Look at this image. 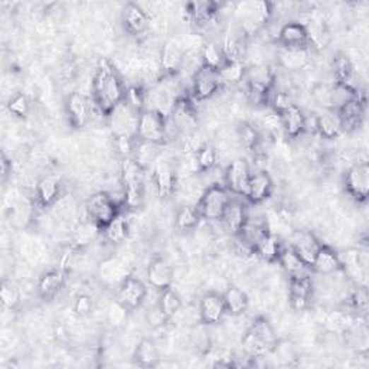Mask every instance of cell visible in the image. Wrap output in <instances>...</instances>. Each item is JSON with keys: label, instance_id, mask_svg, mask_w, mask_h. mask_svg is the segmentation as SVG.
I'll return each mask as SVG.
<instances>
[{"label": "cell", "instance_id": "cell-7", "mask_svg": "<svg viewBox=\"0 0 369 369\" xmlns=\"http://www.w3.org/2000/svg\"><path fill=\"white\" fill-rule=\"evenodd\" d=\"M139 116L140 112H137V110L131 107L126 100L120 102L107 117L115 137L116 136L136 137Z\"/></svg>", "mask_w": 369, "mask_h": 369}, {"label": "cell", "instance_id": "cell-28", "mask_svg": "<svg viewBox=\"0 0 369 369\" xmlns=\"http://www.w3.org/2000/svg\"><path fill=\"white\" fill-rule=\"evenodd\" d=\"M310 62V49L306 48H281L279 52V65L288 71L298 72Z\"/></svg>", "mask_w": 369, "mask_h": 369}, {"label": "cell", "instance_id": "cell-33", "mask_svg": "<svg viewBox=\"0 0 369 369\" xmlns=\"http://www.w3.org/2000/svg\"><path fill=\"white\" fill-rule=\"evenodd\" d=\"M223 298H224L227 313L234 317L242 316L250 306V299L247 296V293L237 286H230L223 294Z\"/></svg>", "mask_w": 369, "mask_h": 369}, {"label": "cell", "instance_id": "cell-23", "mask_svg": "<svg viewBox=\"0 0 369 369\" xmlns=\"http://www.w3.org/2000/svg\"><path fill=\"white\" fill-rule=\"evenodd\" d=\"M147 281L156 290H163L172 286L173 267L162 257H156L147 267Z\"/></svg>", "mask_w": 369, "mask_h": 369}, {"label": "cell", "instance_id": "cell-19", "mask_svg": "<svg viewBox=\"0 0 369 369\" xmlns=\"http://www.w3.org/2000/svg\"><path fill=\"white\" fill-rule=\"evenodd\" d=\"M159 61L163 77H176L184 62V51L176 41H166L160 49Z\"/></svg>", "mask_w": 369, "mask_h": 369}, {"label": "cell", "instance_id": "cell-21", "mask_svg": "<svg viewBox=\"0 0 369 369\" xmlns=\"http://www.w3.org/2000/svg\"><path fill=\"white\" fill-rule=\"evenodd\" d=\"M247 218H248V211H247L245 204L240 199L231 198V201L228 202V205L223 213V218H221V223H223L224 228L231 235L237 237L241 233Z\"/></svg>", "mask_w": 369, "mask_h": 369}, {"label": "cell", "instance_id": "cell-20", "mask_svg": "<svg viewBox=\"0 0 369 369\" xmlns=\"http://www.w3.org/2000/svg\"><path fill=\"white\" fill-rule=\"evenodd\" d=\"M288 245L298 252V255L302 258L303 263L310 269L322 244L319 242V240L316 238V235L313 233L298 231V233H294V235L291 237V242Z\"/></svg>", "mask_w": 369, "mask_h": 369}, {"label": "cell", "instance_id": "cell-13", "mask_svg": "<svg viewBox=\"0 0 369 369\" xmlns=\"http://www.w3.org/2000/svg\"><path fill=\"white\" fill-rule=\"evenodd\" d=\"M221 86L223 84H221L218 71L201 65L192 77V97L198 101H205L213 97Z\"/></svg>", "mask_w": 369, "mask_h": 369}, {"label": "cell", "instance_id": "cell-46", "mask_svg": "<svg viewBox=\"0 0 369 369\" xmlns=\"http://www.w3.org/2000/svg\"><path fill=\"white\" fill-rule=\"evenodd\" d=\"M98 233H101V230L93 223L91 219H88L86 223L80 224L76 228V231H74V244H76L78 248H84L95 240Z\"/></svg>", "mask_w": 369, "mask_h": 369}, {"label": "cell", "instance_id": "cell-17", "mask_svg": "<svg viewBox=\"0 0 369 369\" xmlns=\"http://www.w3.org/2000/svg\"><path fill=\"white\" fill-rule=\"evenodd\" d=\"M176 169L168 160H156L153 169V183L158 195L162 199H168L173 195L176 188Z\"/></svg>", "mask_w": 369, "mask_h": 369}, {"label": "cell", "instance_id": "cell-55", "mask_svg": "<svg viewBox=\"0 0 369 369\" xmlns=\"http://www.w3.org/2000/svg\"><path fill=\"white\" fill-rule=\"evenodd\" d=\"M240 139L247 149H255V146L260 141L262 136L257 127L252 124H242L240 129Z\"/></svg>", "mask_w": 369, "mask_h": 369}, {"label": "cell", "instance_id": "cell-54", "mask_svg": "<svg viewBox=\"0 0 369 369\" xmlns=\"http://www.w3.org/2000/svg\"><path fill=\"white\" fill-rule=\"evenodd\" d=\"M8 110H9L11 115H13L16 117H20V119L26 117L29 115V110H30L29 98L23 93L15 94L8 102Z\"/></svg>", "mask_w": 369, "mask_h": 369}, {"label": "cell", "instance_id": "cell-30", "mask_svg": "<svg viewBox=\"0 0 369 369\" xmlns=\"http://www.w3.org/2000/svg\"><path fill=\"white\" fill-rule=\"evenodd\" d=\"M64 286H65V273L61 269H55L41 276L36 288H38V293L42 299L49 300L57 296L58 291H61Z\"/></svg>", "mask_w": 369, "mask_h": 369}, {"label": "cell", "instance_id": "cell-29", "mask_svg": "<svg viewBox=\"0 0 369 369\" xmlns=\"http://www.w3.org/2000/svg\"><path fill=\"white\" fill-rule=\"evenodd\" d=\"M317 133L327 140L338 139L344 133L342 120L336 110L324 108L320 115H317Z\"/></svg>", "mask_w": 369, "mask_h": 369}, {"label": "cell", "instance_id": "cell-36", "mask_svg": "<svg viewBox=\"0 0 369 369\" xmlns=\"http://www.w3.org/2000/svg\"><path fill=\"white\" fill-rule=\"evenodd\" d=\"M160 144L149 143V141H141L136 139V146L133 152V159L144 169L147 170L153 163H156L159 153H160Z\"/></svg>", "mask_w": 369, "mask_h": 369}, {"label": "cell", "instance_id": "cell-44", "mask_svg": "<svg viewBox=\"0 0 369 369\" xmlns=\"http://www.w3.org/2000/svg\"><path fill=\"white\" fill-rule=\"evenodd\" d=\"M188 16L198 25H205L212 20L216 13V5L212 2H194L187 5Z\"/></svg>", "mask_w": 369, "mask_h": 369}, {"label": "cell", "instance_id": "cell-34", "mask_svg": "<svg viewBox=\"0 0 369 369\" xmlns=\"http://www.w3.org/2000/svg\"><path fill=\"white\" fill-rule=\"evenodd\" d=\"M277 263L283 267V270L291 277V276H299L308 273L309 267L303 263L302 258L298 255L290 245H283Z\"/></svg>", "mask_w": 369, "mask_h": 369}, {"label": "cell", "instance_id": "cell-6", "mask_svg": "<svg viewBox=\"0 0 369 369\" xmlns=\"http://www.w3.org/2000/svg\"><path fill=\"white\" fill-rule=\"evenodd\" d=\"M136 139L141 141L160 144V146L166 143L168 137H166L165 119L156 112H153V110L149 108L141 110L139 116Z\"/></svg>", "mask_w": 369, "mask_h": 369}, {"label": "cell", "instance_id": "cell-9", "mask_svg": "<svg viewBox=\"0 0 369 369\" xmlns=\"http://www.w3.org/2000/svg\"><path fill=\"white\" fill-rule=\"evenodd\" d=\"M146 298V284L134 276H127L116 288V300L120 305H123L129 312H133L137 308H140Z\"/></svg>", "mask_w": 369, "mask_h": 369}, {"label": "cell", "instance_id": "cell-32", "mask_svg": "<svg viewBox=\"0 0 369 369\" xmlns=\"http://www.w3.org/2000/svg\"><path fill=\"white\" fill-rule=\"evenodd\" d=\"M98 273L104 283L116 284V286H119L127 276H130L127 271V266L116 257L105 258V260L100 264Z\"/></svg>", "mask_w": 369, "mask_h": 369}, {"label": "cell", "instance_id": "cell-22", "mask_svg": "<svg viewBox=\"0 0 369 369\" xmlns=\"http://www.w3.org/2000/svg\"><path fill=\"white\" fill-rule=\"evenodd\" d=\"M310 269L320 276H330V274L339 273V271H342L341 255L334 248L322 244Z\"/></svg>", "mask_w": 369, "mask_h": 369}, {"label": "cell", "instance_id": "cell-42", "mask_svg": "<svg viewBox=\"0 0 369 369\" xmlns=\"http://www.w3.org/2000/svg\"><path fill=\"white\" fill-rule=\"evenodd\" d=\"M158 306L160 308V310L163 312V315L168 319H172L179 312V309L182 308V299L177 294V291L170 286L168 288L160 290Z\"/></svg>", "mask_w": 369, "mask_h": 369}, {"label": "cell", "instance_id": "cell-43", "mask_svg": "<svg viewBox=\"0 0 369 369\" xmlns=\"http://www.w3.org/2000/svg\"><path fill=\"white\" fill-rule=\"evenodd\" d=\"M201 219L202 218H201L197 206L184 205L177 211L176 218H175V224H176V228L180 231H192L194 228L198 227Z\"/></svg>", "mask_w": 369, "mask_h": 369}, {"label": "cell", "instance_id": "cell-41", "mask_svg": "<svg viewBox=\"0 0 369 369\" xmlns=\"http://www.w3.org/2000/svg\"><path fill=\"white\" fill-rule=\"evenodd\" d=\"M201 61L202 66H206L213 71H219L227 64L223 48L216 42H208L204 45L201 52Z\"/></svg>", "mask_w": 369, "mask_h": 369}, {"label": "cell", "instance_id": "cell-12", "mask_svg": "<svg viewBox=\"0 0 369 369\" xmlns=\"http://www.w3.org/2000/svg\"><path fill=\"white\" fill-rule=\"evenodd\" d=\"M168 119L173 123L179 136L187 137L197 131V112L188 98L179 97L172 115Z\"/></svg>", "mask_w": 369, "mask_h": 369}, {"label": "cell", "instance_id": "cell-60", "mask_svg": "<svg viewBox=\"0 0 369 369\" xmlns=\"http://www.w3.org/2000/svg\"><path fill=\"white\" fill-rule=\"evenodd\" d=\"M303 133L315 134L317 133V115L315 113H305V123H303Z\"/></svg>", "mask_w": 369, "mask_h": 369}, {"label": "cell", "instance_id": "cell-49", "mask_svg": "<svg viewBox=\"0 0 369 369\" xmlns=\"http://www.w3.org/2000/svg\"><path fill=\"white\" fill-rule=\"evenodd\" d=\"M195 158L199 168V173H208L216 166V160H218L216 151L208 143H205L195 153Z\"/></svg>", "mask_w": 369, "mask_h": 369}, {"label": "cell", "instance_id": "cell-53", "mask_svg": "<svg viewBox=\"0 0 369 369\" xmlns=\"http://www.w3.org/2000/svg\"><path fill=\"white\" fill-rule=\"evenodd\" d=\"M310 23V26H306L310 47L313 45L315 48H324V45L327 44V32L324 25L319 20H313Z\"/></svg>", "mask_w": 369, "mask_h": 369}, {"label": "cell", "instance_id": "cell-57", "mask_svg": "<svg viewBox=\"0 0 369 369\" xmlns=\"http://www.w3.org/2000/svg\"><path fill=\"white\" fill-rule=\"evenodd\" d=\"M93 309H94L93 299L87 296V294H80V296L76 298V302H74V312H76L77 316L86 317L91 315Z\"/></svg>", "mask_w": 369, "mask_h": 369}, {"label": "cell", "instance_id": "cell-38", "mask_svg": "<svg viewBox=\"0 0 369 369\" xmlns=\"http://www.w3.org/2000/svg\"><path fill=\"white\" fill-rule=\"evenodd\" d=\"M129 231H130L129 221L122 212L102 230L105 241L115 245L124 242L126 238L129 237Z\"/></svg>", "mask_w": 369, "mask_h": 369}, {"label": "cell", "instance_id": "cell-47", "mask_svg": "<svg viewBox=\"0 0 369 369\" xmlns=\"http://www.w3.org/2000/svg\"><path fill=\"white\" fill-rule=\"evenodd\" d=\"M227 62H242V57L245 54V47L242 41L234 35H228L221 45Z\"/></svg>", "mask_w": 369, "mask_h": 369}, {"label": "cell", "instance_id": "cell-16", "mask_svg": "<svg viewBox=\"0 0 369 369\" xmlns=\"http://www.w3.org/2000/svg\"><path fill=\"white\" fill-rule=\"evenodd\" d=\"M281 48H306L310 49V41L306 25L300 22H288L281 26L277 35Z\"/></svg>", "mask_w": 369, "mask_h": 369}, {"label": "cell", "instance_id": "cell-2", "mask_svg": "<svg viewBox=\"0 0 369 369\" xmlns=\"http://www.w3.org/2000/svg\"><path fill=\"white\" fill-rule=\"evenodd\" d=\"M144 169L133 159L124 158L120 163V180L124 192V205L139 209L144 201Z\"/></svg>", "mask_w": 369, "mask_h": 369}, {"label": "cell", "instance_id": "cell-5", "mask_svg": "<svg viewBox=\"0 0 369 369\" xmlns=\"http://www.w3.org/2000/svg\"><path fill=\"white\" fill-rule=\"evenodd\" d=\"M88 219L102 231L120 213V206L107 192H98L90 197L86 205Z\"/></svg>", "mask_w": 369, "mask_h": 369}, {"label": "cell", "instance_id": "cell-52", "mask_svg": "<svg viewBox=\"0 0 369 369\" xmlns=\"http://www.w3.org/2000/svg\"><path fill=\"white\" fill-rule=\"evenodd\" d=\"M258 124H260V127L269 134H274V133L283 130L281 117L277 112H274L271 107H269L262 113V119H260V123H258Z\"/></svg>", "mask_w": 369, "mask_h": 369}, {"label": "cell", "instance_id": "cell-61", "mask_svg": "<svg viewBox=\"0 0 369 369\" xmlns=\"http://www.w3.org/2000/svg\"><path fill=\"white\" fill-rule=\"evenodd\" d=\"M0 175H2V180H6L8 176L12 173V163L9 162V159L6 158V155H2V160H0Z\"/></svg>", "mask_w": 369, "mask_h": 369}, {"label": "cell", "instance_id": "cell-11", "mask_svg": "<svg viewBox=\"0 0 369 369\" xmlns=\"http://www.w3.org/2000/svg\"><path fill=\"white\" fill-rule=\"evenodd\" d=\"M288 300L290 306L294 312H305L310 306V300L313 296V281L312 277L305 273L299 276L290 277L288 286Z\"/></svg>", "mask_w": 369, "mask_h": 369}, {"label": "cell", "instance_id": "cell-56", "mask_svg": "<svg viewBox=\"0 0 369 369\" xmlns=\"http://www.w3.org/2000/svg\"><path fill=\"white\" fill-rule=\"evenodd\" d=\"M115 146H116L117 153L122 156V159L131 158L133 152H134V146H136V137L116 136L115 137Z\"/></svg>", "mask_w": 369, "mask_h": 369}, {"label": "cell", "instance_id": "cell-37", "mask_svg": "<svg viewBox=\"0 0 369 369\" xmlns=\"http://www.w3.org/2000/svg\"><path fill=\"white\" fill-rule=\"evenodd\" d=\"M281 248H283V244L280 242L279 237L270 231L260 242L255 245L254 254L267 263H276L279 260Z\"/></svg>", "mask_w": 369, "mask_h": 369}, {"label": "cell", "instance_id": "cell-14", "mask_svg": "<svg viewBox=\"0 0 369 369\" xmlns=\"http://www.w3.org/2000/svg\"><path fill=\"white\" fill-rule=\"evenodd\" d=\"M66 116L69 123L76 129H83L93 117V108L90 100L81 93H71L65 101Z\"/></svg>", "mask_w": 369, "mask_h": 369}, {"label": "cell", "instance_id": "cell-51", "mask_svg": "<svg viewBox=\"0 0 369 369\" xmlns=\"http://www.w3.org/2000/svg\"><path fill=\"white\" fill-rule=\"evenodd\" d=\"M313 100L324 108L335 110V87L319 84L313 88Z\"/></svg>", "mask_w": 369, "mask_h": 369}, {"label": "cell", "instance_id": "cell-39", "mask_svg": "<svg viewBox=\"0 0 369 369\" xmlns=\"http://www.w3.org/2000/svg\"><path fill=\"white\" fill-rule=\"evenodd\" d=\"M242 351L248 358H266L269 353L273 352V348H270L264 341H262L258 336H255L252 332L247 329V332L241 341Z\"/></svg>", "mask_w": 369, "mask_h": 369}, {"label": "cell", "instance_id": "cell-50", "mask_svg": "<svg viewBox=\"0 0 369 369\" xmlns=\"http://www.w3.org/2000/svg\"><path fill=\"white\" fill-rule=\"evenodd\" d=\"M129 313L130 312L123 305H120L117 300H115L107 308V322L116 329L123 327L127 323Z\"/></svg>", "mask_w": 369, "mask_h": 369}, {"label": "cell", "instance_id": "cell-26", "mask_svg": "<svg viewBox=\"0 0 369 369\" xmlns=\"http://www.w3.org/2000/svg\"><path fill=\"white\" fill-rule=\"evenodd\" d=\"M35 195L41 206H52L61 197V180L54 175L42 176L36 183Z\"/></svg>", "mask_w": 369, "mask_h": 369}, {"label": "cell", "instance_id": "cell-45", "mask_svg": "<svg viewBox=\"0 0 369 369\" xmlns=\"http://www.w3.org/2000/svg\"><path fill=\"white\" fill-rule=\"evenodd\" d=\"M245 66L242 62H227L218 71L221 84H237L245 78Z\"/></svg>", "mask_w": 369, "mask_h": 369}, {"label": "cell", "instance_id": "cell-15", "mask_svg": "<svg viewBox=\"0 0 369 369\" xmlns=\"http://www.w3.org/2000/svg\"><path fill=\"white\" fill-rule=\"evenodd\" d=\"M227 315L223 294L208 291L201 298L199 302V319L205 326H213L223 322Z\"/></svg>", "mask_w": 369, "mask_h": 369}, {"label": "cell", "instance_id": "cell-31", "mask_svg": "<svg viewBox=\"0 0 369 369\" xmlns=\"http://www.w3.org/2000/svg\"><path fill=\"white\" fill-rule=\"evenodd\" d=\"M281 117V127L286 136L290 139H298L303 134V123H305V113L300 107L293 104L283 113H280Z\"/></svg>", "mask_w": 369, "mask_h": 369}, {"label": "cell", "instance_id": "cell-35", "mask_svg": "<svg viewBox=\"0 0 369 369\" xmlns=\"http://www.w3.org/2000/svg\"><path fill=\"white\" fill-rule=\"evenodd\" d=\"M134 361L143 368H153L160 361L158 345L152 339H141L134 349Z\"/></svg>", "mask_w": 369, "mask_h": 369}, {"label": "cell", "instance_id": "cell-4", "mask_svg": "<svg viewBox=\"0 0 369 369\" xmlns=\"http://www.w3.org/2000/svg\"><path fill=\"white\" fill-rule=\"evenodd\" d=\"M235 13L241 22L242 30L252 35L270 20L273 5L269 2H242L237 5Z\"/></svg>", "mask_w": 369, "mask_h": 369}, {"label": "cell", "instance_id": "cell-25", "mask_svg": "<svg viewBox=\"0 0 369 369\" xmlns=\"http://www.w3.org/2000/svg\"><path fill=\"white\" fill-rule=\"evenodd\" d=\"M336 112L342 120V126H344V131H351L355 130L362 119H363V113H365V101L359 98V95L356 94L355 97H352L351 100H348L346 102H344L339 108H336Z\"/></svg>", "mask_w": 369, "mask_h": 369}, {"label": "cell", "instance_id": "cell-40", "mask_svg": "<svg viewBox=\"0 0 369 369\" xmlns=\"http://www.w3.org/2000/svg\"><path fill=\"white\" fill-rule=\"evenodd\" d=\"M250 332H252V334L255 336L260 338L262 341H264L270 348H276L279 339H277V335H276V330L273 327V324L263 316H258L252 320V323L250 324L248 327Z\"/></svg>", "mask_w": 369, "mask_h": 369}, {"label": "cell", "instance_id": "cell-8", "mask_svg": "<svg viewBox=\"0 0 369 369\" xmlns=\"http://www.w3.org/2000/svg\"><path fill=\"white\" fill-rule=\"evenodd\" d=\"M345 188L358 202H366L369 194V165L366 160L353 163L345 173Z\"/></svg>", "mask_w": 369, "mask_h": 369}, {"label": "cell", "instance_id": "cell-58", "mask_svg": "<svg viewBox=\"0 0 369 369\" xmlns=\"http://www.w3.org/2000/svg\"><path fill=\"white\" fill-rule=\"evenodd\" d=\"M351 303H352V308H353L355 312H358V313L366 312V308H368V291H366V287L358 286V288L352 293Z\"/></svg>", "mask_w": 369, "mask_h": 369}, {"label": "cell", "instance_id": "cell-1", "mask_svg": "<svg viewBox=\"0 0 369 369\" xmlns=\"http://www.w3.org/2000/svg\"><path fill=\"white\" fill-rule=\"evenodd\" d=\"M126 93L124 84L119 72L115 69V65L105 58L100 59L93 81L94 104L100 110V113L108 117V115L124 101Z\"/></svg>", "mask_w": 369, "mask_h": 369}, {"label": "cell", "instance_id": "cell-48", "mask_svg": "<svg viewBox=\"0 0 369 369\" xmlns=\"http://www.w3.org/2000/svg\"><path fill=\"white\" fill-rule=\"evenodd\" d=\"M0 299H2L4 308H6L9 310L16 309L20 303V299H22L19 287L9 280H4L2 288H0Z\"/></svg>", "mask_w": 369, "mask_h": 369}, {"label": "cell", "instance_id": "cell-10", "mask_svg": "<svg viewBox=\"0 0 369 369\" xmlns=\"http://www.w3.org/2000/svg\"><path fill=\"white\" fill-rule=\"evenodd\" d=\"M251 168L245 159H234L226 169L224 184L230 194L245 198L251 179Z\"/></svg>", "mask_w": 369, "mask_h": 369}, {"label": "cell", "instance_id": "cell-27", "mask_svg": "<svg viewBox=\"0 0 369 369\" xmlns=\"http://www.w3.org/2000/svg\"><path fill=\"white\" fill-rule=\"evenodd\" d=\"M123 25L130 35L139 36L149 29L151 20L139 5L127 4L123 9Z\"/></svg>", "mask_w": 369, "mask_h": 369}, {"label": "cell", "instance_id": "cell-59", "mask_svg": "<svg viewBox=\"0 0 369 369\" xmlns=\"http://www.w3.org/2000/svg\"><path fill=\"white\" fill-rule=\"evenodd\" d=\"M146 319H147V323L151 324V327H160V326H163V324L169 320V319L163 315V312L160 310V308L158 306V303H156V306H155L153 309H151L149 312H147Z\"/></svg>", "mask_w": 369, "mask_h": 369}, {"label": "cell", "instance_id": "cell-3", "mask_svg": "<svg viewBox=\"0 0 369 369\" xmlns=\"http://www.w3.org/2000/svg\"><path fill=\"white\" fill-rule=\"evenodd\" d=\"M231 198L226 184H211L204 191L197 205L201 218L205 221H221Z\"/></svg>", "mask_w": 369, "mask_h": 369}, {"label": "cell", "instance_id": "cell-24", "mask_svg": "<svg viewBox=\"0 0 369 369\" xmlns=\"http://www.w3.org/2000/svg\"><path fill=\"white\" fill-rule=\"evenodd\" d=\"M269 233H270L269 223L264 216H251L248 213L245 224L237 237L254 250L255 245L260 242Z\"/></svg>", "mask_w": 369, "mask_h": 369}, {"label": "cell", "instance_id": "cell-18", "mask_svg": "<svg viewBox=\"0 0 369 369\" xmlns=\"http://www.w3.org/2000/svg\"><path fill=\"white\" fill-rule=\"evenodd\" d=\"M273 188L274 183L270 173L266 170H258L251 175L245 199H248L252 205L262 204L273 194Z\"/></svg>", "mask_w": 369, "mask_h": 369}]
</instances>
